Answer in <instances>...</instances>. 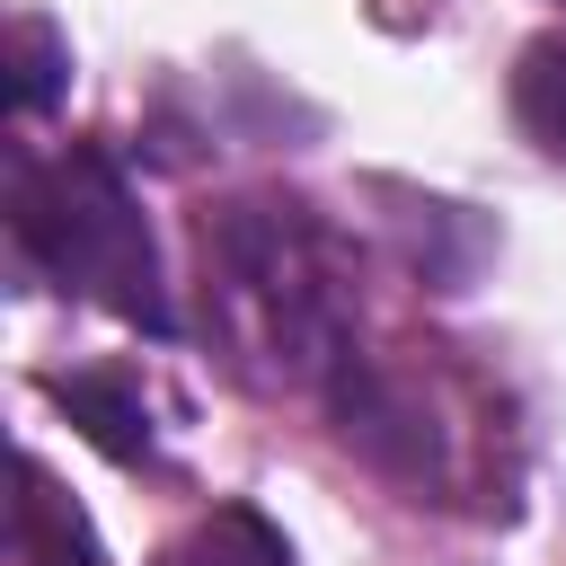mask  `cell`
<instances>
[{"mask_svg":"<svg viewBox=\"0 0 566 566\" xmlns=\"http://www.w3.org/2000/svg\"><path fill=\"white\" fill-rule=\"evenodd\" d=\"M195 327L230 380L318 398L363 345V256L310 195H212L195 212Z\"/></svg>","mask_w":566,"mask_h":566,"instance_id":"cell-1","label":"cell"},{"mask_svg":"<svg viewBox=\"0 0 566 566\" xmlns=\"http://www.w3.org/2000/svg\"><path fill=\"white\" fill-rule=\"evenodd\" d=\"M0 221H9V265L62 301H88L150 345L186 336L159 230L106 142H9L0 168Z\"/></svg>","mask_w":566,"mask_h":566,"instance_id":"cell-2","label":"cell"},{"mask_svg":"<svg viewBox=\"0 0 566 566\" xmlns=\"http://www.w3.org/2000/svg\"><path fill=\"white\" fill-rule=\"evenodd\" d=\"M318 416L371 478L407 486L416 504H460L478 486V407L451 398L442 363H407L363 336L318 389Z\"/></svg>","mask_w":566,"mask_h":566,"instance_id":"cell-3","label":"cell"},{"mask_svg":"<svg viewBox=\"0 0 566 566\" xmlns=\"http://www.w3.org/2000/svg\"><path fill=\"white\" fill-rule=\"evenodd\" d=\"M44 398L115 460V469H168L159 451V398L133 363H80V371H44Z\"/></svg>","mask_w":566,"mask_h":566,"instance_id":"cell-4","label":"cell"},{"mask_svg":"<svg viewBox=\"0 0 566 566\" xmlns=\"http://www.w3.org/2000/svg\"><path fill=\"white\" fill-rule=\"evenodd\" d=\"M9 548H18V566H106V548H97V531H88V513L53 486V469L27 451L18 460V513H9Z\"/></svg>","mask_w":566,"mask_h":566,"instance_id":"cell-5","label":"cell"},{"mask_svg":"<svg viewBox=\"0 0 566 566\" xmlns=\"http://www.w3.org/2000/svg\"><path fill=\"white\" fill-rule=\"evenodd\" d=\"M504 106H513V133L566 168V27H539L522 53H513V80H504Z\"/></svg>","mask_w":566,"mask_h":566,"instance_id":"cell-6","label":"cell"},{"mask_svg":"<svg viewBox=\"0 0 566 566\" xmlns=\"http://www.w3.org/2000/svg\"><path fill=\"white\" fill-rule=\"evenodd\" d=\"M150 566H301V557H292V539H283L256 504H239V495H230V504L195 513V522H186Z\"/></svg>","mask_w":566,"mask_h":566,"instance_id":"cell-7","label":"cell"},{"mask_svg":"<svg viewBox=\"0 0 566 566\" xmlns=\"http://www.w3.org/2000/svg\"><path fill=\"white\" fill-rule=\"evenodd\" d=\"M9 106H18V124H35L53 97H62V71H71V44L44 27V18H18L9 27Z\"/></svg>","mask_w":566,"mask_h":566,"instance_id":"cell-8","label":"cell"},{"mask_svg":"<svg viewBox=\"0 0 566 566\" xmlns=\"http://www.w3.org/2000/svg\"><path fill=\"white\" fill-rule=\"evenodd\" d=\"M557 9H566V0H557Z\"/></svg>","mask_w":566,"mask_h":566,"instance_id":"cell-9","label":"cell"}]
</instances>
